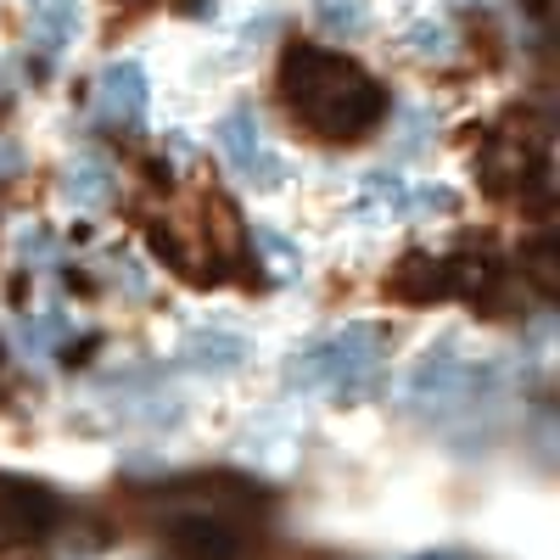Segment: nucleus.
I'll list each match as a JSON object with an SVG mask.
<instances>
[{"label": "nucleus", "instance_id": "obj_18", "mask_svg": "<svg viewBox=\"0 0 560 560\" xmlns=\"http://www.w3.org/2000/svg\"><path fill=\"white\" fill-rule=\"evenodd\" d=\"M427 560H448V555H427Z\"/></svg>", "mask_w": 560, "mask_h": 560}, {"label": "nucleus", "instance_id": "obj_13", "mask_svg": "<svg viewBox=\"0 0 560 560\" xmlns=\"http://www.w3.org/2000/svg\"><path fill=\"white\" fill-rule=\"evenodd\" d=\"M253 247H264V253H269V264H275L280 275H298V253H292L287 242H280L275 230H253Z\"/></svg>", "mask_w": 560, "mask_h": 560}, {"label": "nucleus", "instance_id": "obj_17", "mask_svg": "<svg viewBox=\"0 0 560 560\" xmlns=\"http://www.w3.org/2000/svg\"><path fill=\"white\" fill-rule=\"evenodd\" d=\"M12 163H18V158H12V152H7V147H0V174H7V168H12Z\"/></svg>", "mask_w": 560, "mask_h": 560}, {"label": "nucleus", "instance_id": "obj_5", "mask_svg": "<svg viewBox=\"0 0 560 560\" xmlns=\"http://www.w3.org/2000/svg\"><path fill=\"white\" fill-rule=\"evenodd\" d=\"M147 102H152V90H147V68H140V62H113V68H102V79H96V107H102L107 124L135 129L140 118H147Z\"/></svg>", "mask_w": 560, "mask_h": 560}, {"label": "nucleus", "instance_id": "obj_19", "mask_svg": "<svg viewBox=\"0 0 560 560\" xmlns=\"http://www.w3.org/2000/svg\"><path fill=\"white\" fill-rule=\"evenodd\" d=\"M129 7H135V0H129Z\"/></svg>", "mask_w": 560, "mask_h": 560}, {"label": "nucleus", "instance_id": "obj_11", "mask_svg": "<svg viewBox=\"0 0 560 560\" xmlns=\"http://www.w3.org/2000/svg\"><path fill=\"white\" fill-rule=\"evenodd\" d=\"M522 269L533 275V287L538 292H555L560 287V258H555V236H538L522 247Z\"/></svg>", "mask_w": 560, "mask_h": 560}, {"label": "nucleus", "instance_id": "obj_16", "mask_svg": "<svg viewBox=\"0 0 560 560\" xmlns=\"http://www.w3.org/2000/svg\"><path fill=\"white\" fill-rule=\"evenodd\" d=\"M522 7L538 18V23H549V12H555V0H522Z\"/></svg>", "mask_w": 560, "mask_h": 560}, {"label": "nucleus", "instance_id": "obj_4", "mask_svg": "<svg viewBox=\"0 0 560 560\" xmlns=\"http://www.w3.org/2000/svg\"><path fill=\"white\" fill-rule=\"evenodd\" d=\"M219 147H224V158L236 163L253 185H264V191H275L280 179H287V168H280L275 158H269V147H264V135H258V118H253V107H236V113H224V124H219Z\"/></svg>", "mask_w": 560, "mask_h": 560}, {"label": "nucleus", "instance_id": "obj_14", "mask_svg": "<svg viewBox=\"0 0 560 560\" xmlns=\"http://www.w3.org/2000/svg\"><path fill=\"white\" fill-rule=\"evenodd\" d=\"M415 208L420 213H454V191H448V185H420Z\"/></svg>", "mask_w": 560, "mask_h": 560}, {"label": "nucleus", "instance_id": "obj_8", "mask_svg": "<svg viewBox=\"0 0 560 560\" xmlns=\"http://www.w3.org/2000/svg\"><path fill=\"white\" fill-rule=\"evenodd\" d=\"M73 34H79V7L73 0H39V12H34V45L39 51L57 57Z\"/></svg>", "mask_w": 560, "mask_h": 560}, {"label": "nucleus", "instance_id": "obj_9", "mask_svg": "<svg viewBox=\"0 0 560 560\" xmlns=\"http://www.w3.org/2000/svg\"><path fill=\"white\" fill-rule=\"evenodd\" d=\"M185 359L208 364V370H236V364L247 359V342L230 337V331H197L191 342H185Z\"/></svg>", "mask_w": 560, "mask_h": 560}, {"label": "nucleus", "instance_id": "obj_7", "mask_svg": "<svg viewBox=\"0 0 560 560\" xmlns=\"http://www.w3.org/2000/svg\"><path fill=\"white\" fill-rule=\"evenodd\" d=\"M62 191L73 208H107L113 191H118V174L102 163V158H79L68 174H62Z\"/></svg>", "mask_w": 560, "mask_h": 560}, {"label": "nucleus", "instance_id": "obj_12", "mask_svg": "<svg viewBox=\"0 0 560 560\" xmlns=\"http://www.w3.org/2000/svg\"><path fill=\"white\" fill-rule=\"evenodd\" d=\"M409 51L415 57H443L448 51V28L443 23H415L409 28Z\"/></svg>", "mask_w": 560, "mask_h": 560}, {"label": "nucleus", "instance_id": "obj_6", "mask_svg": "<svg viewBox=\"0 0 560 560\" xmlns=\"http://www.w3.org/2000/svg\"><path fill=\"white\" fill-rule=\"evenodd\" d=\"M387 298L409 303V308H427V303H443L454 298V280H448V264L432 258V253H404L387 275Z\"/></svg>", "mask_w": 560, "mask_h": 560}, {"label": "nucleus", "instance_id": "obj_15", "mask_svg": "<svg viewBox=\"0 0 560 560\" xmlns=\"http://www.w3.org/2000/svg\"><path fill=\"white\" fill-rule=\"evenodd\" d=\"M23 258H51V230H45V224L23 230Z\"/></svg>", "mask_w": 560, "mask_h": 560}, {"label": "nucleus", "instance_id": "obj_2", "mask_svg": "<svg viewBox=\"0 0 560 560\" xmlns=\"http://www.w3.org/2000/svg\"><path fill=\"white\" fill-rule=\"evenodd\" d=\"M387 342L393 331L387 325H342V331L308 342L298 359H292V387H308V393H325V398H364L370 382H376V370L387 359Z\"/></svg>", "mask_w": 560, "mask_h": 560}, {"label": "nucleus", "instance_id": "obj_3", "mask_svg": "<svg viewBox=\"0 0 560 560\" xmlns=\"http://www.w3.org/2000/svg\"><path fill=\"white\" fill-rule=\"evenodd\" d=\"M62 522V504L51 488L28 477H0V544H39Z\"/></svg>", "mask_w": 560, "mask_h": 560}, {"label": "nucleus", "instance_id": "obj_1", "mask_svg": "<svg viewBox=\"0 0 560 560\" xmlns=\"http://www.w3.org/2000/svg\"><path fill=\"white\" fill-rule=\"evenodd\" d=\"M280 96L287 113L319 135V140H364L387 118V90L370 79L353 57L319 51V45H292L280 57Z\"/></svg>", "mask_w": 560, "mask_h": 560}, {"label": "nucleus", "instance_id": "obj_10", "mask_svg": "<svg viewBox=\"0 0 560 560\" xmlns=\"http://www.w3.org/2000/svg\"><path fill=\"white\" fill-rule=\"evenodd\" d=\"M308 7H314V23H319L325 34H337V39H353V34L370 23L364 0H308Z\"/></svg>", "mask_w": 560, "mask_h": 560}]
</instances>
